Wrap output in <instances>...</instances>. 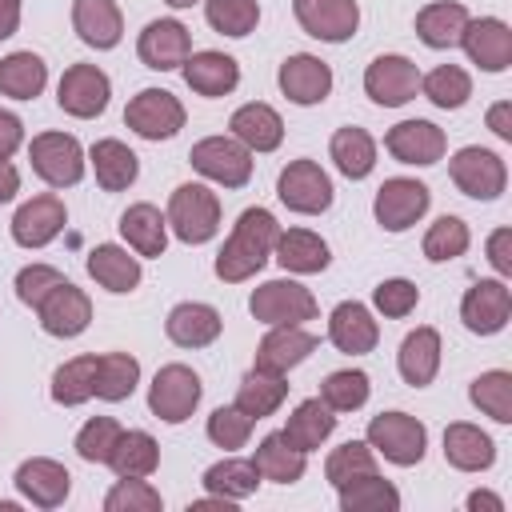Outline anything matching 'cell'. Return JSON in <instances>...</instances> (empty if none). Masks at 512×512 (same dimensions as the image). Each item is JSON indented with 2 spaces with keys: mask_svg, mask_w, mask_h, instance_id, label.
I'll return each instance as SVG.
<instances>
[{
  "mask_svg": "<svg viewBox=\"0 0 512 512\" xmlns=\"http://www.w3.org/2000/svg\"><path fill=\"white\" fill-rule=\"evenodd\" d=\"M316 344L320 340L304 324H272L268 336L256 344V368H268V372L288 376L296 364H304L316 352Z\"/></svg>",
  "mask_w": 512,
  "mask_h": 512,
  "instance_id": "obj_25",
  "label": "cell"
},
{
  "mask_svg": "<svg viewBox=\"0 0 512 512\" xmlns=\"http://www.w3.org/2000/svg\"><path fill=\"white\" fill-rule=\"evenodd\" d=\"M232 136L248 148V152H276L284 144V120L272 104L264 100H252V104H240L228 120Z\"/></svg>",
  "mask_w": 512,
  "mask_h": 512,
  "instance_id": "obj_32",
  "label": "cell"
},
{
  "mask_svg": "<svg viewBox=\"0 0 512 512\" xmlns=\"http://www.w3.org/2000/svg\"><path fill=\"white\" fill-rule=\"evenodd\" d=\"M484 252H488V264L496 268V276L508 280V276H512V228H496V232L488 236Z\"/></svg>",
  "mask_w": 512,
  "mask_h": 512,
  "instance_id": "obj_57",
  "label": "cell"
},
{
  "mask_svg": "<svg viewBox=\"0 0 512 512\" xmlns=\"http://www.w3.org/2000/svg\"><path fill=\"white\" fill-rule=\"evenodd\" d=\"M368 396H372V380H368V372H360V368H336V372H328L324 384H320V400H324L332 412H356V408L368 404Z\"/></svg>",
  "mask_w": 512,
  "mask_h": 512,
  "instance_id": "obj_48",
  "label": "cell"
},
{
  "mask_svg": "<svg viewBox=\"0 0 512 512\" xmlns=\"http://www.w3.org/2000/svg\"><path fill=\"white\" fill-rule=\"evenodd\" d=\"M460 48L468 52V60L480 72H508V64H512V28L500 16H472L464 36H460Z\"/></svg>",
  "mask_w": 512,
  "mask_h": 512,
  "instance_id": "obj_22",
  "label": "cell"
},
{
  "mask_svg": "<svg viewBox=\"0 0 512 512\" xmlns=\"http://www.w3.org/2000/svg\"><path fill=\"white\" fill-rule=\"evenodd\" d=\"M164 332H168V340H172L176 348H208V344L220 340L224 320H220V312H216L212 304H204V300H180V304L168 312Z\"/></svg>",
  "mask_w": 512,
  "mask_h": 512,
  "instance_id": "obj_27",
  "label": "cell"
},
{
  "mask_svg": "<svg viewBox=\"0 0 512 512\" xmlns=\"http://www.w3.org/2000/svg\"><path fill=\"white\" fill-rule=\"evenodd\" d=\"M364 92L380 108H400L420 92V68L400 52H384L364 68Z\"/></svg>",
  "mask_w": 512,
  "mask_h": 512,
  "instance_id": "obj_13",
  "label": "cell"
},
{
  "mask_svg": "<svg viewBox=\"0 0 512 512\" xmlns=\"http://www.w3.org/2000/svg\"><path fill=\"white\" fill-rule=\"evenodd\" d=\"M140 384V360L128 352H100L96 356V400L120 404Z\"/></svg>",
  "mask_w": 512,
  "mask_h": 512,
  "instance_id": "obj_45",
  "label": "cell"
},
{
  "mask_svg": "<svg viewBox=\"0 0 512 512\" xmlns=\"http://www.w3.org/2000/svg\"><path fill=\"white\" fill-rule=\"evenodd\" d=\"M472 408H480L496 424H512V372L508 368H488L472 380L468 388Z\"/></svg>",
  "mask_w": 512,
  "mask_h": 512,
  "instance_id": "obj_47",
  "label": "cell"
},
{
  "mask_svg": "<svg viewBox=\"0 0 512 512\" xmlns=\"http://www.w3.org/2000/svg\"><path fill=\"white\" fill-rule=\"evenodd\" d=\"M60 280H64V272L52 268V264H24V268L16 272V284H12V288H16V300L36 312L40 300H44Z\"/></svg>",
  "mask_w": 512,
  "mask_h": 512,
  "instance_id": "obj_56",
  "label": "cell"
},
{
  "mask_svg": "<svg viewBox=\"0 0 512 512\" xmlns=\"http://www.w3.org/2000/svg\"><path fill=\"white\" fill-rule=\"evenodd\" d=\"M184 120H188V112H184L180 96H172L168 88H140L124 108V124L140 140H172L184 128Z\"/></svg>",
  "mask_w": 512,
  "mask_h": 512,
  "instance_id": "obj_11",
  "label": "cell"
},
{
  "mask_svg": "<svg viewBox=\"0 0 512 512\" xmlns=\"http://www.w3.org/2000/svg\"><path fill=\"white\" fill-rule=\"evenodd\" d=\"M280 432H284V440H288L292 448H300V452L308 456V452H316L320 444H328V436L336 432V412H332L320 396H308V400H300V404L288 412V424H284Z\"/></svg>",
  "mask_w": 512,
  "mask_h": 512,
  "instance_id": "obj_36",
  "label": "cell"
},
{
  "mask_svg": "<svg viewBox=\"0 0 512 512\" xmlns=\"http://www.w3.org/2000/svg\"><path fill=\"white\" fill-rule=\"evenodd\" d=\"M488 128H492V136L496 140H504V144H512V100H496L492 108H488Z\"/></svg>",
  "mask_w": 512,
  "mask_h": 512,
  "instance_id": "obj_59",
  "label": "cell"
},
{
  "mask_svg": "<svg viewBox=\"0 0 512 512\" xmlns=\"http://www.w3.org/2000/svg\"><path fill=\"white\" fill-rule=\"evenodd\" d=\"M188 160H192V168L204 180H212L220 188H244L252 180V152L232 132L228 136H204V140H196L192 152H188Z\"/></svg>",
  "mask_w": 512,
  "mask_h": 512,
  "instance_id": "obj_9",
  "label": "cell"
},
{
  "mask_svg": "<svg viewBox=\"0 0 512 512\" xmlns=\"http://www.w3.org/2000/svg\"><path fill=\"white\" fill-rule=\"evenodd\" d=\"M252 428H256V420H252L248 412H240L236 404H220V408H212V416H208V424H204L208 440H212L216 448H224V452L244 448L248 436H252Z\"/></svg>",
  "mask_w": 512,
  "mask_h": 512,
  "instance_id": "obj_53",
  "label": "cell"
},
{
  "mask_svg": "<svg viewBox=\"0 0 512 512\" xmlns=\"http://www.w3.org/2000/svg\"><path fill=\"white\" fill-rule=\"evenodd\" d=\"M204 384L188 364H164L148 384V412L164 424H184L200 408Z\"/></svg>",
  "mask_w": 512,
  "mask_h": 512,
  "instance_id": "obj_8",
  "label": "cell"
},
{
  "mask_svg": "<svg viewBox=\"0 0 512 512\" xmlns=\"http://www.w3.org/2000/svg\"><path fill=\"white\" fill-rule=\"evenodd\" d=\"M468 20H472V12L460 0H432L416 12V36L436 52L460 48V36H464Z\"/></svg>",
  "mask_w": 512,
  "mask_h": 512,
  "instance_id": "obj_33",
  "label": "cell"
},
{
  "mask_svg": "<svg viewBox=\"0 0 512 512\" xmlns=\"http://www.w3.org/2000/svg\"><path fill=\"white\" fill-rule=\"evenodd\" d=\"M204 20L212 32L244 40L260 24V4L256 0H204Z\"/></svg>",
  "mask_w": 512,
  "mask_h": 512,
  "instance_id": "obj_50",
  "label": "cell"
},
{
  "mask_svg": "<svg viewBox=\"0 0 512 512\" xmlns=\"http://www.w3.org/2000/svg\"><path fill=\"white\" fill-rule=\"evenodd\" d=\"M168 232L184 244H208L220 232V196L208 184H176L168 196Z\"/></svg>",
  "mask_w": 512,
  "mask_h": 512,
  "instance_id": "obj_2",
  "label": "cell"
},
{
  "mask_svg": "<svg viewBox=\"0 0 512 512\" xmlns=\"http://www.w3.org/2000/svg\"><path fill=\"white\" fill-rule=\"evenodd\" d=\"M28 160H32V172L48 188H72V184L84 180V168H88V152L80 148V140L72 132H40V136H32Z\"/></svg>",
  "mask_w": 512,
  "mask_h": 512,
  "instance_id": "obj_4",
  "label": "cell"
},
{
  "mask_svg": "<svg viewBox=\"0 0 512 512\" xmlns=\"http://www.w3.org/2000/svg\"><path fill=\"white\" fill-rule=\"evenodd\" d=\"M468 244H472V232H468V224L460 220V216H440V220H432L428 224V232H424V260L428 264H448V260H456V256H464L468 252Z\"/></svg>",
  "mask_w": 512,
  "mask_h": 512,
  "instance_id": "obj_49",
  "label": "cell"
},
{
  "mask_svg": "<svg viewBox=\"0 0 512 512\" xmlns=\"http://www.w3.org/2000/svg\"><path fill=\"white\" fill-rule=\"evenodd\" d=\"M448 176L472 200H496L508 188V164H504V156L492 152V148H480V144L456 148L452 160H448Z\"/></svg>",
  "mask_w": 512,
  "mask_h": 512,
  "instance_id": "obj_7",
  "label": "cell"
},
{
  "mask_svg": "<svg viewBox=\"0 0 512 512\" xmlns=\"http://www.w3.org/2000/svg\"><path fill=\"white\" fill-rule=\"evenodd\" d=\"M336 504H340V512H396L400 492L380 472H364L336 488Z\"/></svg>",
  "mask_w": 512,
  "mask_h": 512,
  "instance_id": "obj_40",
  "label": "cell"
},
{
  "mask_svg": "<svg viewBox=\"0 0 512 512\" xmlns=\"http://www.w3.org/2000/svg\"><path fill=\"white\" fill-rule=\"evenodd\" d=\"M64 224H68L64 200L56 192H40V196H32V200H24L16 208V216H12L8 228H12V240L32 252V248H48L64 232Z\"/></svg>",
  "mask_w": 512,
  "mask_h": 512,
  "instance_id": "obj_16",
  "label": "cell"
},
{
  "mask_svg": "<svg viewBox=\"0 0 512 512\" xmlns=\"http://www.w3.org/2000/svg\"><path fill=\"white\" fill-rule=\"evenodd\" d=\"M24 144V120L8 108H0V160H12V152Z\"/></svg>",
  "mask_w": 512,
  "mask_h": 512,
  "instance_id": "obj_58",
  "label": "cell"
},
{
  "mask_svg": "<svg viewBox=\"0 0 512 512\" xmlns=\"http://www.w3.org/2000/svg\"><path fill=\"white\" fill-rule=\"evenodd\" d=\"M328 156H332V164H336L340 176H348V180H368L372 168H376V140H372L368 128L344 124V128L332 132Z\"/></svg>",
  "mask_w": 512,
  "mask_h": 512,
  "instance_id": "obj_37",
  "label": "cell"
},
{
  "mask_svg": "<svg viewBox=\"0 0 512 512\" xmlns=\"http://www.w3.org/2000/svg\"><path fill=\"white\" fill-rule=\"evenodd\" d=\"M296 24L324 44H344L360 28V4L356 0H292Z\"/></svg>",
  "mask_w": 512,
  "mask_h": 512,
  "instance_id": "obj_17",
  "label": "cell"
},
{
  "mask_svg": "<svg viewBox=\"0 0 512 512\" xmlns=\"http://www.w3.org/2000/svg\"><path fill=\"white\" fill-rule=\"evenodd\" d=\"M164 496L148 484V476H116L104 496V512H160Z\"/></svg>",
  "mask_w": 512,
  "mask_h": 512,
  "instance_id": "obj_52",
  "label": "cell"
},
{
  "mask_svg": "<svg viewBox=\"0 0 512 512\" xmlns=\"http://www.w3.org/2000/svg\"><path fill=\"white\" fill-rule=\"evenodd\" d=\"M108 100H112V80H108L104 68H96V64H72V68H64V76L56 84L60 112H68L76 120H92V116H100L108 108Z\"/></svg>",
  "mask_w": 512,
  "mask_h": 512,
  "instance_id": "obj_12",
  "label": "cell"
},
{
  "mask_svg": "<svg viewBox=\"0 0 512 512\" xmlns=\"http://www.w3.org/2000/svg\"><path fill=\"white\" fill-rule=\"evenodd\" d=\"M364 440L372 444L376 456H384L396 468H412L428 452V428H424V420H416L408 412H380V416H372Z\"/></svg>",
  "mask_w": 512,
  "mask_h": 512,
  "instance_id": "obj_3",
  "label": "cell"
},
{
  "mask_svg": "<svg viewBox=\"0 0 512 512\" xmlns=\"http://www.w3.org/2000/svg\"><path fill=\"white\" fill-rule=\"evenodd\" d=\"M416 304H420V288L404 276H388L372 288V308L388 320H404L408 312H416Z\"/></svg>",
  "mask_w": 512,
  "mask_h": 512,
  "instance_id": "obj_55",
  "label": "cell"
},
{
  "mask_svg": "<svg viewBox=\"0 0 512 512\" xmlns=\"http://www.w3.org/2000/svg\"><path fill=\"white\" fill-rule=\"evenodd\" d=\"M164 4H168V8H176V12H180V8H192V4H200V0H164Z\"/></svg>",
  "mask_w": 512,
  "mask_h": 512,
  "instance_id": "obj_63",
  "label": "cell"
},
{
  "mask_svg": "<svg viewBox=\"0 0 512 512\" xmlns=\"http://www.w3.org/2000/svg\"><path fill=\"white\" fill-rule=\"evenodd\" d=\"M88 276L104 288V292H136L140 280H144V268H140V256L128 248V244H96L88 252Z\"/></svg>",
  "mask_w": 512,
  "mask_h": 512,
  "instance_id": "obj_26",
  "label": "cell"
},
{
  "mask_svg": "<svg viewBox=\"0 0 512 512\" xmlns=\"http://www.w3.org/2000/svg\"><path fill=\"white\" fill-rule=\"evenodd\" d=\"M384 148L392 160L412 164V168H428L440 164L448 152V136L444 128H436L432 120H400L384 132Z\"/></svg>",
  "mask_w": 512,
  "mask_h": 512,
  "instance_id": "obj_20",
  "label": "cell"
},
{
  "mask_svg": "<svg viewBox=\"0 0 512 512\" xmlns=\"http://www.w3.org/2000/svg\"><path fill=\"white\" fill-rule=\"evenodd\" d=\"M20 32V0H0V44Z\"/></svg>",
  "mask_w": 512,
  "mask_h": 512,
  "instance_id": "obj_61",
  "label": "cell"
},
{
  "mask_svg": "<svg viewBox=\"0 0 512 512\" xmlns=\"http://www.w3.org/2000/svg\"><path fill=\"white\" fill-rule=\"evenodd\" d=\"M36 316H40V328H44L48 336L72 340V336H80V332L92 324V300H88V292L76 288L72 280H60V284L40 300Z\"/></svg>",
  "mask_w": 512,
  "mask_h": 512,
  "instance_id": "obj_21",
  "label": "cell"
},
{
  "mask_svg": "<svg viewBox=\"0 0 512 512\" xmlns=\"http://www.w3.org/2000/svg\"><path fill=\"white\" fill-rule=\"evenodd\" d=\"M136 56L152 72H176L192 56V32L180 20H172V16L148 20L140 40H136Z\"/></svg>",
  "mask_w": 512,
  "mask_h": 512,
  "instance_id": "obj_18",
  "label": "cell"
},
{
  "mask_svg": "<svg viewBox=\"0 0 512 512\" xmlns=\"http://www.w3.org/2000/svg\"><path fill=\"white\" fill-rule=\"evenodd\" d=\"M88 164H92L96 184H100L104 192H124V188H132L136 176H140L136 152H132L124 140H116V136L96 140V144L88 148Z\"/></svg>",
  "mask_w": 512,
  "mask_h": 512,
  "instance_id": "obj_35",
  "label": "cell"
},
{
  "mask_svg": "<svg viewBox=\"0 0 512 512\" xmlns=\"http://www.w3.org/2000/svg\"><path fill=\"white\" fill-rule=\"evenodd\" d=\"M272 256H276V264H280L284 272H292V276H316V272H324V268L332 264L328 240L316 236L312 228H288V232L280 228Z\"/></svg>",
  "mask_w": 512,
  "mask_h": 512,
  "instance_id": "obj_30",
  "label": "cell"
},
{
  "mask_svg": "<svg viewBox=\"0 0 512 512\" xmlns=\"http://www.w3.org/2000/svg\"><path fill=\"white\" fill-rule=\"evenodd\" d=\"M16 192H20V172L12 168V160H0V204L16 200Z\"/></svg>",
  "mask_w": 512,
  "mask_h": 512,
  "instance_id": "obj_62",
  "label": "cell"
},
{
  "mask_svg": "<svg viewBox=\"0 0 512 512\" xmlns=\"http://www.w3.org/2000/svg\"><path fill=\"white\" fill-rule=\"evenodd\" d=\"M288 400V380L280 372H268V368H248L240 376V388H236V408L248 412L252 420H264L272 412H280V404Z\"/></svg>",
  "mask_w": 512,
  "mask_h": 512,
  "instance_id": "obj_38",
  "label": "cell"
},
{
  "mask_svg": "<svg viewBox=\"0 0 512 512\" xmlns=\"http://www.w3.org/2000/svg\"><path fill=\"white\" fill-rule=\"evenodd\" d=\"M428 204H432V192H428L424 180H416V176H392V180H384L376 188L372 216H376V224L384 232H408L412 224L424 220Z\"/></svg>",
  "mask_w": 512,
  "mask_h": 512,
  "instance_id": "obj_10",
  "label": "cell"
},
{
  "mask_svg": "<svg viewBox=\"0 0 512 512\" xmlns=\"http://www.w3.org/2000/svg\"><path fill=\"white\" fill-rule=\"evenodd\" d=\"M420 92H424L428 104H436L444 112H456L472 100V76L460 64H436L428 76H420Z\"/></svg>",
  "mask_w": 512,
  "mask_h": 512,
  "instance_id": "obj_46",
  "label": "cell"
},
{
  "mask_svg": "<svg viewBox=\"0 0 512 512\" xmlns=\"http://www.w3.org/2000/svg\"><path fill=\"white\" fill-rule=\"evenodd\" d=\"M120 432H124V428H120L112 416H92V420H84V428L76 432V456H80L84 464H108V456H112Z\"/></svg>",
  "mask_w": 512,
  "mask_h": 512,
  "instance_id": "obj_54",
  "label": "cell"
},
{
  "mask_svg": "<svg viewBox=\"0 0 512 512\" xmlns=\"http://www.w3.org/2000/svg\"><path fill=\"white\" fill-rule=\"evenodd\" d=\"M248 312H252V320H260V324L272 328V324H304V320H316L320 316V304H316V296L300 280L280 276V280H264L260 288H252Z\"/></svg>",
  "mask_w": 512,
  "mask_h": 512,
  "instance_id": "obj_6",
  "label": "cell"
},
{
  "mask_svg": "<svg viewBox=\"0 0 512 512\" xmlns=\"http://www.w3.org/2000/svg\"><path fill=\"white\" fill-rule=\"evenodd\" d=\"M108 468L116 476H152L160 468V444L152 432L144 428H124L112 456H108Z\"/></svg>",
  "mask_w": 512,
  "mask_h": 512,
  "instance_id": "obj_43",
  "label": "cell"
},
{
  "mask_svg": "<svg viewBox=\"0 0 512 512\" xmlns=\"http://www.w3.org/2000/svg\"><path fill=\"white\" fill-rule=\"evenodd\" d=\"M48 84V64L36 52H8L0 60V96L8 100H36Z\"/></svg>",
  "mask_w": 512,
  "mask_h": 512,
  "instance_id": "obj_42",
  "label": "cell"
},
{
  "mask_svg": "<svg viewBox=\"0 0 512 512\" xmlns=\"http://www.w3.org/2000/svg\"><path fill=\"white\" fill-rule=\"evenodd\" d=\"M440 352H444V344H440V332H436L432 324L412 328V332L400 340V352H396V372H400V380L412 384V388H428V384L436 380V372H440Z\"/></svg>",
  "mask_w": 512,
  "mask_h": 512,
  "instance_id": "obj_28",
  "label": "cell"
},
{
  "mask_svg": "<svg viewBox=\"0 0 512 512\" xmlns=\"http://www.w3.org/2000/svg\"><path fill=\"white\" fill-rule=\"evenodd\" d=\"M276 236H280V220L268 212V208H244L224 240V248L216 252V276L224 284H244L252 280L268 260H272V248H276Z\"/></svg>",
  "mask_w": 512,
  "mask_h": 512,
  "instance_id": "obj_1",
  "label": "cell"
},
{
  "mask_svg": "<svg viewBox=\"0 0 512 512\" xmlns=\"http://www.w3.org/2000/svg\"><path fill=\"white\" fill-rule=\"evenodd\" d=\"M252 464L260 472V480H272V484H296L304 472H308V456L300 448H292L284 440V432H268L256 452H252Z\"/></svg>",
  "mask_w": 512,
  "mask_h": 512,
  "instance_id": "obj_39",
  "label": "cell"
},
{
  "mask_svg": "<svg viewBox=\"0 0 512 512\" xmlns=\"http://www.w3.org/2000/svg\"><path fill=\"white\" fill-rule=\"evenodd\" d=\"M276 196H280V204H284L288 212H296V216H320V212L332 208L336 188H332V176H328L316 160L300 156V160H288V164L280 168V176H276Z\"/></svg>",
  "mask_w": 512,
  "mask_h": 512,
  "instance_id": "obj_5",
  "label": "cell"
},
{
  "mask_svg": "<svg viewBox=\"0 0 512 512\" xmlns=\"http://www.w3.org/2000/svg\"><path fill=\"white\" fill-rule=\"evenodd\" d=\"M200 484H204V492L240 504V500H248V496L260 488V472H256L252 456H248V460H240V456H224V460H216L212 468H204Z\"/></svg>",
  "mask_w": 512,
  "mask_h": 512,
  "instance_id": "obj_41",
  "label": "cell"
},
{
  "mask_svg": "<svg viewBox=\"0 0 512 512\" xmlns=\"http://www.w3.org/2000/svg\"><path fill=\"white\" fill-rule=\"evenodd\" d=\"M276 84H280V92H284L292 104L312 108V104H324V100L332 96L336 76H332V68H328L320 56H312V52H292V56H284V64H280Z\"/></svg>",
  "mask_w": 512,
  "mask_h": 512,
  "instance_id": "obj_19",
  "label": "cell"
},
{
  "mask_svg": "<svg viewBox=\"0 0 512 512\" xmlns=\"http://www.w3.org/2000/svg\"><path fill=\"white\" fill-rule=\"evenodd\" d=\"M72 28L88 48L108 52L124 40V12L116 0H72Z\"/></svg>",
  "mask_w": 512,
  "mask_h": 512,
  "instance_id": "obj_29",
  "label": "cell"
},
{
  "mask_svg": "<svg viewBox=\"0 0 512 512\" xmlns=\"http://www.w3.org/2000/svg\"><path fill=\"white\" fill-rule=\"evenodd\" d=\"M460 320H464V328L472 336H496V332H504L508 320H512V292H508V284L500 276L476 280L464 292V300H460Z\"/></svg>",
  "mask_w": 512,
  "mask_h": 512,
  "instance_id": "obj_14",
  "label": "cell"
},
{
  "mask_svg": "<svg viewBox=\"0 0 512 512\" xmlns=\"http://www.w3.org/2000/svg\"><path fill=\"white\" fill-rule=\"evenodd\" d=\"M328 340L348 352V356H364L380 344V324L372 316L368 304L360 300H340L332 312H328Z\"/></svg>",
  "mask_w": 512,
  "mask_h": 512,
  "instance_id": "obj_24",
  "label": "cell"
},
{
  "mask_svg": "<svg viewBox=\"0 0 512 512\" xmlns=\"http://www.w3.org/2000/svg\"><path fill=\"white\" fill-rule=\"evenodd\" d=\"M444 460L456 472H488L496 464V440L468 420H456L444 428Z\"/></svg>",
  "mask_w": 512,
  "mask_h": 512,
  "instance_id": "obj_31",
  "label": "cell"
},
{
  "mask_svg": "<svg viewBox=\"0 0 512 512\" xmlns=\"http://www.w3.org/2000/svg\"><path fill=\"white\" fill-rule=\"evenodd\" d=\"M180 72H184V84H188L196 96H204V100H220V96L236 92V84H240V64H236V56L216 52V48L192 52V56L180 64Z\"/></svg>",
  "mask_w": 512,
  "mask_h": 512,
  "instance_id": "obj_23",
  "label": "cell"
},
{
  "mask_svg": "<svg viewBox=\"0 0 512 512\" xmlns=\"http://www.w3.org/2000/svg\"><path fill=\"white\" fill-rule=\"evenodd\" d=\"M464 508L468 512H504V500L496 492H488V488H476V492H468Z\"/></svg>",
  "mask_w": 512,
  "mask_h": 512,
  "instance_id": "obj_60",
  "label": "cell"
},
{
  "mask_svg": "<svg viewBox=\"0 0 512 512\" xmlns=\"http://www.w3.org/2000/svg\"><path fill=\"white\" fill-rule=\"evenodd\" d=\"M12 484L20 492V500H28L32 508H60L72 492V472L52 460V456H28L20 460V468L12 472Z\"/></svg>",
  "mask_w": 512,
  "mask_h": 512,
  "instance_id": "obj_15",
  "label": "cell"
},
{
  "mask_svg": "<svg viewBox=\"0 0 512 512\" xmlns=\"http://www.w3.org/2000/svg\"><path fill=\"white\" fill-rule=\"evenodd\" d=\"M120 236L136 256L152 260V256H164V248H168V220L156 204L140 200V204H128L120 212Z\"/></svg>",
  "mask_w": 512,
  "mask_h": 512,
  "instance_id": "obj_34",
  "label": "cell"
},
{
  "mask_svg": "<svg viewBox=\"0 0 512 512\" xmlns=\"http://www.w3.org/2000/svg\"><path fill=\"white\" fill-rule=\"evenodd\" d=\"M52 400L60 408H76V404H88L96 396V352L88 356H72L64 360L56 372H52Z\"/></svg>",
  "mask_w": 512,
  "mask_h": 512,
  "instance_id": "obj_44",
  "label": "cell"
},
{
  "mask_svg": "<svg viewBox=\"0 0 512 512\" xmlns=\"http://www.w3.org/2000/svg\"><path fill=\"white\" fill-rule=\"evenodd\" d=\"M364 472H376V452H372L368 440H344L324 460V476H328L332 488H340V484H348V480H356Z\"/></svg>",
  "mask_w": 512,
  "mask_h": 512,
  "instance_id": "obj_51",
  "label": "cell"
}]
</instances>
